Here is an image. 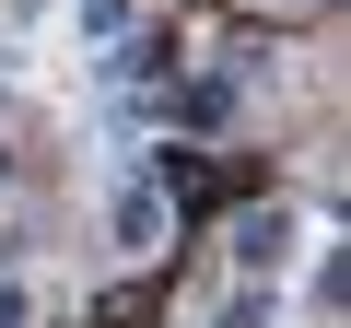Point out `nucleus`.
<instances>
[{"mask_svg": "<svg viewBox=\"0 0 351 328\" xmlns=\"http://www.w3.org/2000/svg\"><path fill=\"white\" fill-rule=\"evenodd\" d=\"M82 24H94V47H106V36H129V0H82Z\"/></svg>", "mask_w": 351, "mask_h": 328, "instance_id": "39448f33", "label": "nucleus"}, {"mask_svg": "<svg viewBox=\"0 0 351 328\" xmlns=\"http://www.w3.org/2000/svg\"><path fill=\"white\" fill-rule=\"evenodd\" d=\"M223 12H258V24H281V12H316V0H223Z\"/></svg>", "mask_w": 351, "mask_h": 328, "instance_id": "423d86ee", "label": "nucleus"}, {"mask_svg": "<svg viewBox=\"0 0 351 328\" xmlns=\"http://www.w3.org/2000/svg\"><path fill=\"white\" fill-rule=\"evenodd\" d=\"M164 223H176V200H164L152 176H129V188H117V246H129V258H164Z\"/></svg>", "mask_w": 351, "mask_h": 328, "instance_id": "f257e3e1", "label": "nucleus"}, {"mask_svg": "<svg viewBox=\"0 0 351 328\" xmlns=\"http://www.w3.org/2000/svg\"><path fill=\"white\" fill-rule=\"evenodd\" d=\"M0 328H36V305H24V293H12V281H0Z\"/></svg>", "mask_w": 351, "mask_h": 328, "instance_id": "0eeeda50", "label": "nucleus"}, {"mask_svg": "<svg viewBox=\"0 0 351 328\" xmlns=\"http://www.w3.org/2000/svg\"><path fill=\"white\" fill-rule=\"evenodd\" d=\"M234 258H246V270H281V258H293V211H269V200H258V211L234 223Z\"/></svg>", "mask_w": 351, "mask_h": 328, "instance_id": "f03ea898", "label": "nucleus"}, {"mask_svg": "<svg viewBox=\"0 0 351 328\" xmlns=\"http://www.w3.org/2000/svg\"><path fill=\"white\" fill-rule=\"evenodd\" d=\"M152 316H164V270H141V281L94 293V328H152Z\"/></svg>", "mask_w": 351, "mask_h": 328, "instance_id": "7ed1b4c3", "label": "nucleus"}, {"mask_svg": "<svg viewBox=\"0 0 351 328\" xmlns=\"http://www.w3.org/2000/svg\"><path fill=\"white\" fill-rule=\"evenodd\" d=\"M12 164H24V152H12V141H0V188H12Z\"/></svg>", "mask_w": 351, "mask_h": 328, "instance_id": "6e6552de", "label": "nucleus"}, {"mask_svg": "<svg viewBox=\"0 0 351 328\" xmlns=\"http://www.w3.org/2000/svg\"><path fill=\"white\" fill-rule=\"evenodd\" d=\"M176 117H188V129H223V117H234V82H223V71L188 82V94H176Z\"/></svg>", "mask_w": 351, "mask_h": 328, "instance_id": "20e7f679", "label": "nucleus"}]
</instances>
